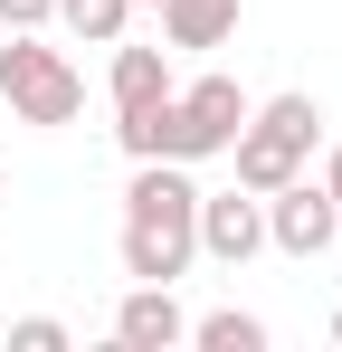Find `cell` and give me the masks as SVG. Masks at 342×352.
Listing matches in <instances>:
<instances>
[{
  "instance_id": "1",
  "label": "cell",
  "mask_w": 342,
  "mask_h": 352,
  "mask_svg": "<svg viewBox=\"0 0 342 352\" xmlns=\"http://www.w3.org/2000/svg\"><path fill=\"white\" fill-rule=\"evenodd\" d=\"M200 190H190V162H133L124 181V276L133 286H171L190 257H200Z\"/></svg>"
},
{
  "instance_id": "2",
  "label": "cell",
  "mask_w": 342,
  "mask_h": 352,
  "mask_svg": "<svg viewBox=\"0 0 342 352\" xmlns=\"http://www.w3.org/2000/svg\"><path fill=\"white\" fill-rule=\"evenodd\" d=\"M314 133H323V115H314V96H266V105H247V124H238V143H228V162H238V190H276V181L304 172V153H314Z\"/></svg>"
},
{
  "instance_id": "3",
  "label": "cell",
  "mask_w": 342,
  "mask_h": 352,
  "mask_svg": "<svg viewBox=\"0 0 342 352\" xmlns=\"http://www.w3.org/2000/svg\"><path fill=\"white\" fill-rule=\"evenodd\" d=\"M0 96H10L19 124H76L86 115V76L57 48H38L29 29H10V48H0Z\"/></svg>"
},
{
  "instance_id": "4",
  "label": "cell",
  "mask_w": 342,
  "mask_h": 352,
  "mask_svg": "<svg viewBox=\"0 0 342 352\" xmlns=\"http://www.w3.org/2000/svg\"><path fill=\"white\" fill-rule=\"evenodd\" d=\"M342 238V210H333V190H323V181H276V190H266V248H285V257H323V248H333Z\"/></svg>"
},
{
  "instance_id": "5",
  "label": "cell",
  "mask_w": 342,
  "mask_h": 352,
  "mask_svg": "<svg viewBox=\"0 0 342 352\" xmlns=\"http://www.w3.org/2000/svg\"><path fill=\"white\" fill-rule=\"evenodd\" d=\"M200 257H219V267H247L257 248H266V200L257 190H200Z\"/></svg>"
},
{
  "instance_id": "6",
  "label": "cell",
  "mask_w": 342,
  "mask_h": 352,
  "mask_svg": "<svg viewBox=\"0 0 342 352\" xmlns=\"http://www.w3.org/2000/svg\"><path fill=\"white\" fill-rule=\"evenodd\" d=\"M114 343L124 352H171V343H190V314L171 305V286H133L114 305Z\"/></svg>"
},
{
  "instance_id": "7",
  "label": "cell",
  "mask_w": 342,
  "mask_h": 352,
  "mask_svg": "<svg viewBox=\"0 0 342 352\" xmlns=\"http://www.w3.org/2000/svg\"><path fill=\"white\" fill-rule=\"evenodd\" d=\"M171 86H181V76H171V48H124V38H114V115H124V105H162Z\"/></svg>"
},
{
  "instance_id": "8",
  "label": "cell",
  "mask_w": 342,
  "mask_h": 352,
  "mask_svg": "<svg viewBox=\"0 0 342 352\" xmlns=\"http://www.w3.org/2000/svg\"><path fill=\"white\" fill-rule=\"evenodd\" d=\"M238 29V0H162V38L171 48H219Z\"/></svg>"
},
{
  "instance_id": "9",
  "label": "cell",
  "mask_w": 342,
  "mask_h": 352,
  "mask_svg": "<svg viewBox=\"0 0 342 352\" xmlns=\"http://www.w3.org/2000/svg\"><path fill=\"white\" fill-rule=\"evenodd\" d=\"M57 19H67L76 38L114 48V38H124V19H133V0H57Z\"/></svg>"
},
{
  "instance_id": "10",
  "label": "cell",
  "mask_w": 342,
  "mask_h": 352,
  "mask_svg": "<svg viewBox=\"0 0 342 352\" xmlns=\"http://www.w3.org/2000/svg\"><path fill=\"white\" fill-rule=\"evenodd\" d=\"M190 343H209V352H266V324L228 305V314H200V324H190Z\"/></svg>"
},
{
  "instance_id": "11",
  "label": "cell",
  "mask_w": 342,
  "mask_h": 352,
  "mask_svg": "<svg viewBox=\"0 0 342 352\" xmlns=\"http://www.w3.org/2000/svg\"><path fill=\"white\" fill-rule=\"evenodd\" d=\"M10 352H67V324L57 314H19L10 324Z\"/></svg>"
},
{
  "instance_id": "12",
  "label": "cell",
  "mask_w": 342,
  "mask_h": 352,
  "mask_svg": "<svg viewBox=\"0 0 342 352\" xmlns=\"http://www.w3.org/2000/svg\"><path fill=\"white\" fill-rule=\"evenodd\" d=\"M57 0H0V29H48Z\"/></svg>"
},
{
  "instance_id": "13",
  "label": "cell",
  "mask_w": 342,
  "mask_h": 352,
  "mask_svg": "<svg viewBox=\"0 0 342 352\" xmlns=\"http://www.w3.org/2000/svg\"><path fill=\"white\" fill-rule=\"evenodd\" d=\"M323 190H333V210H342V143H333V162H323Z\"/></svg>"
},
{
  "instance_id": "14",
  "label": "cell",
  "mask_w": 342,
  "mask_h": 352,
  "mask_svg": "<svg viewBox=\"0 0 342 352\" xmlns=\"http://www.w3.org/2000/svg\"><path fill=\"white\" fill-rule=\"evenodd\" d=\"M333 343H342V305H333Z\"/></svg>"
},
{
  "instance_id": "15",
  "label": "cell",
  "mask_w": 342,
  "mask_h": 352,
  "mask_svg": "<svg viewBox=\"0 0 342 352\" xmlns=\"http://www.w3.org/2000/svg\"><path fill=\"white\" fill-rule=\"evenodd\" d=\"M133 10H162V0H133Z\"/></svg>"
}]
</instances>
